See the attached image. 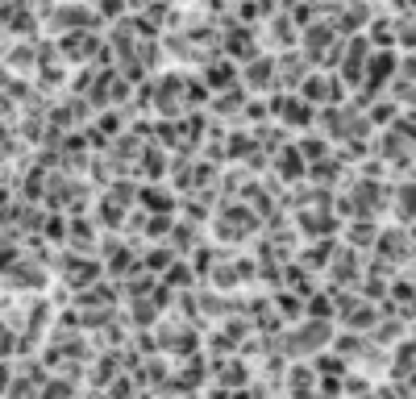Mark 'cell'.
Returning <instances> with one entry per match:
<instances>
[{
    "mask_svg": "<svg viewBox=\"0 0 416 399\" xmlns=\"http://www.w3.org/2000/svg\"><path fill=\"white\" fill-rule=\"evenodd\" d=\"M9 345H13V337H9V329H4V325H0V354H4V349H9Z\"/></svg>",
    "mask_w": 416,
    "mask_h": 399,
    "instance_id": "obj_1",
    "label": "cell"
}]
</instances>
